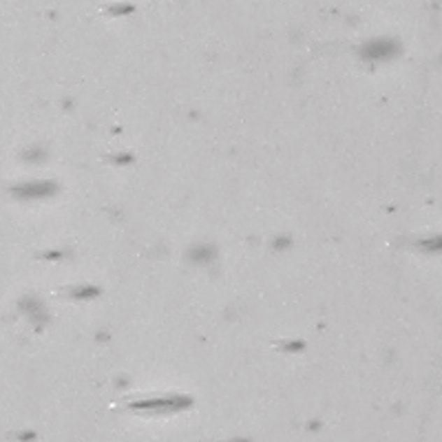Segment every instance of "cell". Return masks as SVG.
Instances as JSON below:
<instances>
[{"label": "cell", "mask_w": 442, "mask_h": 442, "mask_svg": "<svg viewBox=\"0 0 442 442\" xmlns=\"http://www.w3.org/2000/svg\"><path fill=\"white\" fill-rule=\"evenodd\" d=\"M53 192V186L51 184H29L24 188H18L16 190V197H22V199H34V197H47Z\"/></svg>", "instance_id": "1"}, {"label": "cell", "mask_w": 442, "mask_h": 442, "mask_svg": "<svg viewBox=\"0 0 442 442\" xmlns=\"http://www.w3.org/2000/svg\"><path fill=\"white\" fill-rule=\"evenodd\" d=\"M385 49H387L385 43H374V45H369L367 55L371 60H385V58H390V55L394 53V51H385Z\"/></svg>", "instance_id": "2"}]
</instances>
